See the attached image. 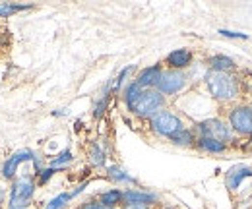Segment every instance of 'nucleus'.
I'll return each mask as SVG.
<instances>
[{
    "mask_svg": "<svg viewBox=\"0 0 252 209\" xmlns=\"http://www.w3.org/2000/svg\"><path fill=\"white\" fill-rule=\"evenodd\" d=\"M198 148L208 151V153H221V151H225L227 146L218 142V140H212V138H200L198 140Z\"/></svg>",
    "mask_w": 252,
    "mask_h": 209,
    "instance_id": "obj_16",
    "label": "nucleus"
},
{
    "mask_svg": "<svg viewBox=\"0 0 252 209\" xmlns=\"http://www.w3.org/2000/svg\"><path fill=\"white\" fill-rule=\"evenodd\" d=\"M231 128L241 136H252V109L251 107H237L229 115Z\"/></svg>",
    "mask_w": 252,
    "mask_h": 209,
    "instance_id": "obj_7",
    "label": "nucleus"
},
{
    "mask_svg": "<svg viewBox=\"0 0 252 209\" xmlns=\"http://www.w3.org/2000/svg\"><path fill=\"white\" fill-rule=\"evenodd\" d=\"M187 86V76L181 70H167L161 72L156 88L161 95H175Z\"/></svg>",
    "mask_w": 252,
    "mask_h": 209,
    "instance_id": "obj_5",
    "label": "nucleus"
},
{
    "mask_svg": "<svg viewBox=\"0 0 252 209\" xmlns=\"http://www.w3.org/2000/svg\"><path fill=\"white\" fill-rule=\"evenodd\" d=\"M123 209H150V206H144V204H123Z\"/></svg>",
    "mask_w": 252,
    "mask_h": 209,
    "instance_id": "obj_27",
    "label": "nucleus"
},
{
    "mask_svg": "<svg viewBox=\"0 0 252 209\" xmlns=\"http://www.w3.org/2000/svg\"><path fill=\"white\" fill-rule=\"evenodd\" d=\"M192 62V53L187 49H177L167 57V64L171 66V70H183Z\"/></svg>",
    "mask_w": 252,
    "mask_h": 209,
    "instance_id": "obj_10",
    "label": "nucleus"
},
{
    "mask_svg": "<svg viewBox=\"0 0 252 209\" xmlns=\"http://www.w3.org/2000/svg\"><path fill=\"white\" fill-rule=\"evenodd\" d=\"M140 91H142V88L134 82V84H130L128 88H126V91H125V101H126V105H132L134 103V99L140 95Z\"/></svg>",
    "mask_w": 252,
    "mask_h": 209,
    "instance_id": "obj_19",
    "label": "nucleus"
},
{
    "mask_svg": "<svg viewBox=\"0 0 252 209\" xmlns=\"http://www.w3.org/2000/svg\"><path fill=\"white\" fill-rule=\"evenodd\" d=\"M198 128L202 132V138L218 140V142L225 144V146H227V142H231V130H229V126L218 119L204 120V122L198 124Z\"/></svg>",
    "mask_w": 252,
    "mask_h": 209,
    "instance_id": "obj_6",
    "label": "nucleus"
},
{
    "mask_svg": "<svg viewBox=\"0 0 252 209\" xmlns=\"http://www.w3.org/2000/svg\"><path fill=\"white\" fill-rule=\"evenodd\" d=\"M30 6H22V4H2L0 6V16L4 18H8V16H12V14H16V12H22V10H28Z\"/></svg>",
    "mask_w": 252,
    "mask_h": 209,
    "instance_id": "obj_18",
    "label": "nucleus"
},
{
    "mask_svg": "<svg viewBox=\"0 0 252 209\" xmlns=\"http://www.w3.org/2000/svg\"><path fill=\"white\" fill-rule=\"evenodd\" d=\"M99 204H103V206H107V208L117 209L119 204H123V192H121V190H109V192L101 194Z\"/></svg>",
    "mask_w": 252,
    "mask_h": 209,
    "instance_id": "obj_14",
    "label": "nucleus"
},
{
    "mask_svg": "<svg viewBox=\"0 0 252 209\" xmlns=\"http://www.w3.org/2000/svg\"><path fill=\"white\" fill-rule=\"evenodd\" d=\"M206 84H208V90L212 93L214 99L218 101H233L237 95H239V82L233 74H223V72H208L206 76Z\"/></svg>",
    "mask_w": 252,
    "mask_h": 209,
    "instance_id": "obj_1",
    "label": "nucleus"
},
{
    "mask_svg": "<svg viewBox=\"0 0 252 209\" xmlns=\"http://www.w3.org/2000/svg\"><path fill=\"white\" fill-rule=\"evenodd\" d=\"M70 161H72V153H70V151H63V153L53 161V169L59 167V165H63V163H70Z\"/></svg>",
    "mask_w": 252,
    "mask_h": 209,
    "instance_id": "obj_21",
    "label": "nucleus"
},
{
    "mask_svg": "<svg viewBox=\"0 0 252 209\" xmlns=\"http://www.w3.org/2000/svg\"><path fill=\"white\" fill-rule=\"evenodd\" d=\"M223 37H231V39H249L245 33H237V31H227V30H221L220 31Z\"/></svg>",
    "mask_w": 252,
    "mask_h": 209,
    "instance_id": "obj_23",
    "label": "nucleus"
},
{
    "mask_svg": "<svg viewBox=\"0 0 252 209\" xmlns=\"http://www.w3.org/2000/svg\"><path fill=\"white\" fill-rule=\"evenodd\" d=\"M165 209H169V208H165Z\"/></svg>",
    "mask_w": 252,
    "mask_h": 209,
    "instance_id": "obj_29",
    "label": "nucleus"
},
{
    "mask_svg": "<svg viewBox=\"0 0 252 209\" xmlns=\"http://www.w3.org/2000/svg\"><path fill=\"white\" fill-rule=\"evenodd\" d=\"M33 159H35V155H33L30 149H24V151H18V153H14V155H12V157L6 161L4 169H2V177H4V179H12V177L16 175V171H18L20 163L33 161Z\"/></svg>",
    "mask_w": 252,
    "mask_h": 209,
    "instance_id": "obj_8",
    "label": "nucleus"
},
{
    "mask_svg": "<svg viewBox=\"0 0 252 209\" xmlns=\"http://www.w3.org/2000/svg\"><path fill=\"white\" fill-rule=\"evenodd\" d=\"M55 173H57V169H53V167H51V169H47V171H43V175H41V184H45V182L51 179Z\"/></svg>",
    "mask_w": 252,
    "mask_h": 209,
    "instance_id": "obj_25",
    "label": "nucleus"
},
{
    "mask_svg": "<svg viewBox=\"0 0 252 209\" xmlns=\"http://www.w3.org/2000/svg\"><path fill=\"white\" fill-rule=\"evenodd\" d=\"M82 209H113V208H107V206H103L99 202H92V204H86Z\"/></svg>",
    "mask_w": 252,
    "mask_h": 209,
    "instance_id": "obj_26",
    "label": "nucleus"
},
{
    "mask_svg": "<svg viewBox=\"0 0 252 209\" xmlns=\"http://www.w3.org/2000/svg\"><path fill=\"white\" fill-rule=\"evenodd\" d=\"M123 204H144V206H154L158 204V196L150 192H138V190H128L123 192Z\"/></svg>",
    "mask_w": 252,
    "mask_h": 209,
    "instance_id": "obj_9",
    "label": "nucleus"
},
{
    "mask_svg": "<svg viewBox=\"0 0 252 209\" xmlns=\"http://www.w3.org/2000/svg\"><path fill=\"white\" fill-rule=\"evenodd\" d=\"M171 140H173V144H177V146H190V144L194 142L192 134H190L187 128H185V130H181V132H179L177 136H173Z\"/></svg>",
    "mask_w": 252,
    "mask_h": 209,
    "instance_id": "obj_17",
    "label": "nucleus"
},
{
    "mask_svg": "<svg viewBox=\"0 0 252 209\" xmlns=\"http://www.w3.org/2000/svg\"><path fill=\"white\" fill-rule=\"evenodd\" d=\"M92 161H94L95 165H103L105 163V157H103V151L99 149L97 146L92 148Z\"/></svg>",
    "mask_w": 252,
    "mask_h": 209,
    "instance_id": "obj_22",
    "label": "nucleus"
},
{
    "mask_svg": "<svg viewBox=\"0 0 252 209\" xmlns=\"http://www.w3.org/2000/svg\"><path fill=\"white\" fill-rule=\"evenodd\" d=\"M252 171L245 165H239V167H233L229 173H227V186L231 190H237L241 186V182L245 179H251Z\"/></svg>",
    "mask_w": 252,
    "mask_h": 209,
    "instance_id": "obj_11",
    "label": "nucleus"
},
{
    "mask_svg": "<svg viewBox=\"0 0 252 209\" xmlns=\"http://www.w3.org/2000/svg\"><path fill=\"white\" fill-rule=\"evenodd\" d=\"M130 70H132V68H125V70H123V72H121V76H119V78H117V80H115V90H119V88H121V84H123V82H125L126 74H128V72H130Z\"/></svg>",
    "mask_w": 252,
    "mask_h": 209,
    "instance_id": "obj_24",
    "label": "nucleus"
},
{
    "mask_svg": "<svg viewBox=\"0 0 252 209\" xmlns=\"http://www.w3.org/2000/svg\"><path fill=\"white\" fill-rule=\"evenodd\" d=\"M109 175H111V179L115 180H123V182H134L132 177H128L125 171H121V169H117V167H111L109 169Z\"/></svg>",
    "mask_w": 252,
    "mask_h": 209,
    "instance_id": "obj_20",
    "label": "nucleus"
},
{
    "mask_svg": "<svg viewBox=\"0 0 252 209\" xmlns=\"http://www.w3.org/2000/svg\"><path fill=\"white\" fill-rule=\"evenodd\" d=\"M163 103H165V97L158 90H142L140 95L134 99V103L128 105V109L138 117H150L152 119L161 111Z\"/></svg>",
    "mask_w": 252,
    "mask_h": 209,
    "instance_id": "obj_2",
    "label": "nucleus"
},
{
    "mask_svg": "<svg viewBox=\"0 0 252 209\" xmlns=\"http://www.w3.org/2000/svg\"><path fill=\"white\" fill-rule=\"evenodd\" d=\"M33 192H35V182L32 177H20L12 184L8 209H26V206L32 200Z\"/></svg>",
    "mask_w": 252,
    "mask_h": 209,
    "instance_id": "obj_3",
    "label": "nucleus"
},
{
    "mask_svg": "<svg viewBox=\"0 0 252 209\" xmlns=\"http://www.w3.org/2000/svg\"><path fill=\"white\" fill-rule=\"evenodd\" d=\"M0 200H2V192H0Z\"/></svg>",
    "mask_w": 252,
    "mask_h": 209,
    "instance_id": "obj_28",
    "label": "nucleus"
},
{
    "mask_svg": "<svg viewBox=\"0 0 252 209\" xmlns=\"http://www.w3.org/2000/svg\"><path fill=\"white\" fill-rule=\"evenodd\" d=\"M210 66H212L214 72H223V74H231L235 70V62L229 57H223V55L212 57L210 59Z\"/></svg>",
    "mask_w": 252,
    "mask_h": 209,
    "instance_id": "obj_13",
    "label": "nucleus"
},
{
    "mask_svg": "<svg viewBox=\"0 0 252 209\" xmlns=\"http://www.w3.org/2000/svg\"><path fill=\"white\" fill-rule=\"evenodd\" d=\"M161 66H150V68H146V70H142L140 72V76H138V80H136V84L144 90V88H152V86H156L159 80V76H161Z\"/></svg>",
    "mask_w": 252,
    "mask_h": 209,
    "instance_id": "obj_12",
    "label": "nucleus"
},
{
    "mask_svg": "<svg viewBox=\"0 0 252 209\" xmlns=\"http://www.w3.org/2000/svg\"><path fill=\"white\" fill-rule=\"evenodd\" d=\"M84 188H86V186H80V188H78L76 192H72V194H68V192H64V194H59L55 200H51V202H49L47 209H63L64 206H66V204H68V202H70V200H72L76 194H80Z\"/></svg>",
    "mask_w": 252,
    "mask_h": 209,
    "instance_id": "obj_15",
    "label": "nucleus"
},
{
    "mask_svg": "<svg viewBox=\"0 0 252 209\" xmlns=\"http://www.w3.org/2000/svg\"><path fill=\"white\" fill-rule=\"evenodd\" d=\"M152 128L158 132L159 136H165V138H173L181 130H185L183 120L175 117L173 113H169V111H159L156 117H152Z\"/></svg>",
    "mask_w": 252,
    "mask_h": 209,
    "instance_id": "obj_4",
    "label": "nucleus"
}]
</instances>
